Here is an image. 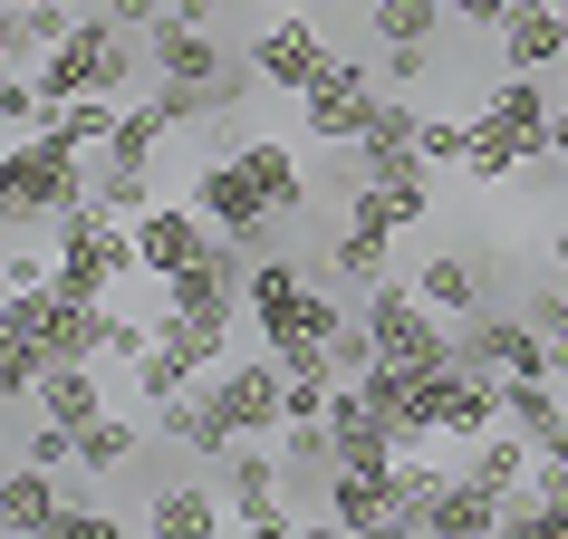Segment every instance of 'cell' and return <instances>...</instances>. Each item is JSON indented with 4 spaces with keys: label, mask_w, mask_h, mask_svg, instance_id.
I'll return each mask as SVG.
<instances>
[{
    "label": "cell",
    "mask_w": 568,
    "mask_h": 539,
    "mask_svg": "<svg viewBox=\"0 0 568 539\" xmlns=\"http://www.w3.org/2000/svg\"><path fill=\"white\" fill-rule=\"evenodd\" d=\"M97 193V154L68 145V135H10V154H0V203H10V232H30V222H59V212H78Z\"/></svg>",
    "instance_id": "6da1fadb"
},
{
    "label": "cell",
    "mask_w": 568,
    "mask_h": 539,
    "mask_svg": "<svg viewBox=\"0 0 568 539\" xmlns=\"http://www.w3.org/2000/svg\"><path fill=\"white\" fill-rule=\"evenodd\" d=\"M145 68H154V59L135 49V30L97 0V10H78V30L39 59V88H49V96H135Z\"/></svg>",
    "instance_id": "7a4b0ae2"
},
{
    "label": "cell",
    "mask_w": 568,
    "mask_h": 539,
    "mask_svg": "<svg viewBox=\"0 0 568 539\" xmlns=\"http://www.w3.org/2000/svg\"><path fill=\"white\" fill-rule=\"evenodd\" d=\"M49 241H59V289H68V299H116V279L145 270V261H135V222H116L97 193L78 212H59Z\"/></svg>",
    "instance_id": "3957f363"
},
{
    "label": "cell",
    "mask_w": 568,
    "mask_h": 539,
    "mask_svg": "<svg viewBox=\"0 0 568 539\" xmlns=\"http://www.w3.org/2000/svg\"><path fill=\"white\" fill-rule=\"evenodd\" d=\"M270 444H280V434H241V444L212 462V481H222V510H232L241 539H300V510L280 501V472H290V462Z\"/></svg>",
    "instance_id": "277c9868"
},
{
    "label": "cell",
    "mask_w": 568,
    "mask_h": 539,
    "mask_svg": "<svg viewBox=\"0 0 568 539\" xmlns=\"http://www.w3.org/2000/svg\"><path fill=\"white\" fill-rule=\"evenodd\" d=\"M376 106H386V78L366 59H337L328 78L300 96V125H308V145H357L366 125H376Z\"/></svg>",
    "instance_id": "5b68a950"
},
{
    "label": "cell",
    "mask_w": 568,
    "mask_h": 539,
    "mask_svg": "<svg viewBox=\"0 0 568 539\" xmlns=\"http://www.w3.org/2000/svg\"><path fill=\"white\" fill-rule=\"evenodd\" d=\"M251 68H261L270 96H308V88L337 68V49H328V30H318V20H300V10H270V30L251 39Z\"/></svg>",
    "instance_id": "8992f818"
},
{
    "label": "cell",
    "mask_w": 568,
    "mask_h": 539,
    "mask_svg": "<svg viewBox=\"0 0 568 539\" xmlns=\"http://www.w3.org/2000/svg\"><path fill=\"white\" fill-rule=\"evenodd\" d=\"M453 357H463V366H491V376H559V347L539 337L530 308H481L473 337H463Z\"/></svg>",
    "instance_id": "52a82bcc"
},
{
    "label": "cell",
    "mask_w": 568,
    "mask_h": 539,
    "mask_svg": "<svg viewBox=\"0 0 568 539\" xmlns=\"http://www.w3.org/2000/svg\"><path fill=\"white\" fill-rule=\"evenodd\" d=\"M193 203H203L212 232H232V241H270V222H280L241 154H212V164H193Z\"/></svg>",
    "instance_id": "ba28073f"
},
{
    "label": "cell",
    "mask_w": 568,
    "mask_h": 539,
    "mask_svg": "<svg viewBox=\"0 0 568 539\" xmlns=\"http://www.w3.org/2000/svg\"><path fill=\"white\" fill-rule=\"evenodd\" d=\"M510 78H559L568 68V0H510V20L491 30Z\"/></svg>",
    "instance_id": "9c48e42d"
},
{
    "label": "cell",
    "mask_w": 568,
    "mask_h": 539,
    "mask_svg": "<svg viewBox=\"0 0 568 539\" xmlns=\"http://www.w3.org/2000/svg\"><path fill=\"white\" fill-rule=\"evenodd\" d=\"M395 232H405V222H395V203L376 193V183H357V193H347V222H337V241H328V261L347 270L357 289H376V279H386Z\"/></svg>",
    "instance_id": "30bf717a"
},
{
    "label": "cell",
    "mask_w": 568,
    "mask_h": 539,
    "mask_svg": "<svg viewBox=\"0 0 568 539\" xmlns=\"http://www.w3.org/2000/svg\"><path fill=\"white\" fill-rule=\"evenodd\" d=\"M212 222H203V203H154L145 222H135V261H145V279H174V270H193L212 251Z\"/></svg>",
    "instance_id": "8fae6325"
},
{
    "label": "cell",
    "mask_w": 568,
    "mask_h": 539,
    "mask_svg": "<svg viewBox=\"0 0 568 539\" xmlns=\"http://www.w3.org/2000/svg\"><path fill=\"white\" fill-rule=\"evenodd\" d=\"M434 424H444V444H473V434H491L501 424V376L491 366H434Z\"/></svg>",
    "instance_id": "7c38bea8"
},
{
    "label": "cell",
    "mask_w": 568,
    "mask_h": 539,
    "mask_svg": "<svg viewBox=\"0 0 568 539\" xmlns=\"http://www.w3.org/2000/svg\"><path fill=\"white\" fill-rule=\"evenodd\" d=\"M501 530H510L501 491L473 481V472H444V491H434V510H424V539H501Z\"/></svg>",
    "instance_id": "4fadbf2b"
},
{
    "label": "cell",
    "mask_w": 568,
    "mask_h": 539,
    "mask_svg": "<svg viewBox=\"0 0 568 539\" xmlns=\"http://www.w3.org/2000/svg\"><path fill=\"white\" fill-rule=\"evenodd\" d=\"M145 59L154 78H193V88L222 96V78H232V49L203 30V20H164V30H145Z\"/></svg>",
    "instance_id": "5bb4252c"
},
{
    "label": "cell",
    "mask_w": 568,
    "mask_h": 539,
    "mask_svg": "<svg viewBox=\"0 0 568 539\" xmlns=\"http://www.w3.org/2000/svg\"><path fill=\"white\" fill-rule=\"evenodd\" d=\"M145 530L154 539H212V530H232V510H222V481L193 472V481H164L145 501Z\"/></svg>",
    "instance_id": "9a60e30c"
},
{
    "label": "cell",
    "mask_w": 568,
    "mask_h": 539,
    "mask_svg": "<svg viewBox=\"0 0 568 539\" xmlns=\"http://www.w3.org/2000/svg\"><path fill=\"white\" fill-rule=\"evenodd\" d=\"M530 462H539V444L501 415L491 434H473V444H463V462H453V472H473V481H491L501 501H520V491H530Z\"/></svg>",
    "instance_id": "2e32d148"
},
{
    "label": "cell",
    "mask_w": 568,
    "mask_h": 539,
    "mask_svg": "<svg viewBox=\"0 0 568 539\" xmlns=\"http://www.w3.org/2000/svg\"><path fill=\"white\" fill-rule=\"evenodd\" d=\"M59 472H49V462H10V472H0V530L10 539H49L59 530Z\"/></svg>",
    "instance_id": "e0dca14e"
},
{
    "label": "cell",
    "mask_w": 568,
    "mask_h": 539,
    "mask_svg": "<svg viewBox=\"0 0 568 539\" xmlns=\"http://www.w3.org/2000/svg\"><path fill=\"white\" fill-rule=\"evenodd\" d=\"M415 289L444 308V318H481V308H491V270H481L473 251H424Z\"/></svg>",
    "instance_id": "ac0fdd59"
},
{
    "label": "cell",
    "mask_w": 568,
    "mask_h": 539,
    "mask_svg": "<svg viewBox=\"0 0 568 539\" xmlns=\"http://www.w3.org/2000/svg\"><path fill=\"white\" fill-rule=\"evenodd\" d=\"M300 299H308V270L280 261V251H261V261H251V289H241V318L270 337V328H290V318H300Z\"/></svg>",
    "instance_id": "d6986e66"
},
{
    "label": "cell",
    "mask_w": 568,
    "mask_h": 539,
    "mask_svg": "<svg viewBox=\"0 0 568 539\" xmlns=\"http://www.w3.org/2000/svg\"><path fill=\"white\" fill-rule=\"evenodd\" d=\"M405 154H424V106H415V96H395V88H386L376 125L357 135V174H386V164H405Z\"/></svg>",
    "instance_id": "ffe728a7"
},
{
    "label": "cell",
    "mask_w": 568,
    "mask_h": 539,
    "mask_svg": "<svg viewBox=\"0 0 568 539\" xmlns=\"http://www.w3.org/2000/svg\"><path fill=\"white\" fill-rule=\"evenodd\" d=\"M97 366H106V357H59L49 376H39V415H59V424H97V415H106V386H97Z\"/></svg>",
    "instance_id": "44dd1931"
},
{
    "label": "cell",
    "mask_w": 568,
    "mask_h": 539,
    "mask_svg": "<svg viewBox=\"0 0 568 539\" xmlns=\"http://www.w3.org/2000/svg\"><path fill=\"white\" fill-rule=\"evenodd\" d=\"M501 415L530 434V444H559V424H568V386L559 376H501Z\"/></svg>",
    "instance_id": "7402d4cb"
},
{
    "label": "cell",
    "mask_w": 568,
    "mask_h": 539,
    "mask_svg": "<svg viewBox=\"0 0 568 539\" xmlns=\"http://www.w3.org/2000/svg\"><path fill=\"white\" fill-rule=\"evenodd\" d=\"M68 30H78V10H59V0H10V20H0V39H10V68L49 59Z\"/></svg>",
    "instance_id": "603a6c76"
},
{
    "label": "cell",
    "mask_w": 568,
    "mask_h": 539,
    "mask_svg": "<svg viewBox=\"0 0 568 539\" xmlns=\"http://www.w3.org/2000/svg\"><path fill=\"white\" fill-rule=\"evenodd\" d=\"M241 164H251V183L270 193V212H280V222L308 203V174H300V154L280 145V135H251V145H241Z\"/></svg>",
    "instance_id": "cb8c5ba5"
},
{
    "label": "cell",
    "mask_w": 568,
    "mask_h": 539,
    "mask_svg": "<svg viewBox=\"0 0 568 539\" xmlns=\"http://www.w3.org/2000/svg\"><path fill=\"white\" fill-rule=\"evenodd\" d=\"M116 116H125V96H49V135H68L88 154L116 145Z\"/></svg>",
    "instance_id": "d4e9b609"
},
{
    "label": "cell",
    "mask_w": 568,
    "mask_h": 539,
    "mask_svg": "<svg viewBox=\"0 0 568 539\" xmlns=\"http://www.w3.org/2000/svg\"><path fill=\"white\" fill-rule=\"evenodd\" d=\"M357 183H376V193H386L405 232H424V222H434V164H424V154H405V164H386V174H357Z\"/></svg>",
    "instance_id": "484cf974"
},
{
    "label": "cell",
    "mask_w": 568,
    "mask_h": 539,
    "mask_svg": "<svg viewBox=\"0 0 568 539\" xmlns=\"http://www.w3.org/2000/svg\"><path fill=\"white\" fill-rule=\"evenodd\" d=\"M164 135H174V116H164L154 96H125V116H116V145H106V164H154V154H164Z\"/></svg>",
    "instance_id": "4316f807"
},
{
    "label": "cell",
    "mask_w": 568,
    "mask_h": 539,
    "mask_svg": "<svg viewBox=\"0 0 568 539\" xmlns=\"http://www.w3.org/2000/svg\"><path fill=\"white\" fill-rule=\"evenodd\" d=\"M125 462H135V424H125V415H97V424H78V472L116 481Z\"/></svg>",
    "instance_id": "83f0119b"
},
{
    "label": "cell",
    "mask_w": 568,
    "mask_h": 539,
    "mask_svg": "<svg viewBox=\"0 0 568 539\" xmlns=\"http://www.w3.org/2000/svg\"><path fill=\"white\" fill-rule=\"evenodd\" d=\"M366 20H376V39H434L453 20V0H376Z\"/></svg>",
    "instance_id": "f1b7e54d"
},
{
    "label": "cell",
    "mask_w": 568,
    "mask_h": 539,
    "mask_svg": "<svg viewBox=\"0 0 568 539\" xmlns=\"http://www.w3.org/2000/svg\"><path fill=\"white\" fill-rule=\"evenodd\" d=\"M376 78H386L395 96H415L424 78H434V39H386V59H376Z\"/></svg>",
    "instance_id": "f546056e"
},
{
    "label": "cell",
    "mask_w": 568,
    "mask_h": 539,
    "mask_svg": "<svg viewBox=\"0 0 568 539\" xmlns=\"http://www.w3.org/2000/svg\"><path fill=\"white\" fill-rule=\"evenodd\" d=\"M520 308H530V318H539V337L559 347V376H568V270H559V279H539V289H530V299H520Z\"/></svg>",
    "instance_id": "4dcf8cb0"
},
{
    "label": "cell",
    "mask_w": 568,
    "mask_h": 539,
    "mask_svg": "<svg viewBox=\"0 0 568 539\" xmlns=\"http://www.w3.org/2000/svg\"><path fill=\"white\" fill-rule=\"evenodd\" d=\"M424 164H473V116H424Z\"/></svg>",
    "instance_id": "1f68e13d"
},
{
    "label": "cell",
    "mask_w": 568,
    "mask_h": 539,
    "mask_svg": "<svg viewBox=\"0 0 568 539\" xmlns=\"http://www.w3.org/2000/svg\"><path fill=\"white\" fill-rule=\"evenodd\" d=\"M154 106H164V116H174V125H193V116H212V88H193V78H154Z\"/></svg>",
    "instance_id": "d6a6232c"
},
{
    "label": "cell",
    "mask_w": 568,
    "mask_h": 539,
    "mask_svg": "<svg viewBox=\"0 0 568 539\" xmlns=\"http://www.w3.org/2000/svg\"><path fill=\"white\" fill-rule=\"evenodd\" d=\"M145 347H154V318H116L106 328V357L116 366H145Z\"/></svg>",
    "instance_id": "836d02e7"
},
{
    "label": "cell",
    "mask_w": 568,
    "mask_h": 539,
    "mask_svg": "<svg viewBox=\"0 0 568 539\" xmlns=\"http://www.w3.org/2000/svg\"><path fill=\"white\" fill-rule=\"evenodd\" d=\"M49 539H125V520L116 510H59V530Z\"/></svg>",
    "instance_id": "e575fe53"
},
{
    "label": "cell",
    "mask_w": 568,
    "mask_h": 539,
    "mask_svg": "<svg viewBox=\"0 0 568 539\" xmlns=\"http://www.w3.org/2000/svg\"><path fill=\"white\" fill-rule=\"evenodd\" d=\"M106 10H116V20H125V30H135V39H145V30H164V20H174L164 0H106Z\"/></svg>",
    "instance_id": "d590c367"
},
{
    "label": "cell",
    "mask_w": 568,
    "mask_h": 539,
    "mask_svg": "<svg viewBox=\"0 0 568 539\" xmlns=\"http://www.w3.org/2000/svg\"><path fill=\"white\" fill-rule=\"evenodd\" d=\"M453 20H463V30H501L510 0H453Z\"/></svg>",
    "instance_id": "8d00e7d4"
},
{
    "label": "cell",
    "mask_w": 568,
    "mask_h": 539,
    "mask_svg": "<svg viewBox=\"0 0 568 539\" xmlns=\"http://www.w3.org/2000/svg\"><path fill=\"white\" fill-rule=\"evenodd\" d=\"M549 164H568V96H559V125H549Z\"/></svg>",
    "instance_id": "74e56055"
},
{
    "label": "cell",
    "mask_w": 568,
    "mask_h": 539,
    "mask_svg": "<svg viewBox=\"0 0 568 539\" xmlns=\"http://www.w3.org/2000/svg\"><path fill=\"white\" fill-rule=\"evenodd\" d=\"M164 10H174V20H203V30H212V0H164Z\"/></svg>",
    "instance_id": "f35d334b"
},
{
    "label": "cell",
    "mask_w": 568,
    "mask_h": 539,
    "mask_svg": "<svg viewBox=\"0 0 568 539\" xmlns=\"http://www.w3.org/2000/svg\"><path fill=\"white\" fill-rule=\"evenodd\" d=\"M549 261H559V270H568V212H559V232H549Z\"/></svg>",
    "instance_id": "ab89813d"
},
{
    "label": "cell",
    "mask_w": 568,
    "mask_h": 539,
    "mask_svg": "<svg viewBox=\"0 0 568 539\" xmlns=\"http://www.w3.org/2000/svg\"><path fill=\"white\" fill-rule=\"evenodd\" d=\"M261 10H300V0H261Z\"/></svg>",
    "instance_id": "60d3db41"
},
{
    "label": "cell",
    "mask_w": 568,
    "mask_h": 539,
    "mask_svg": "<svg viewBox=\"0 0 568 539\" xmlns=\"http://www.w3.org/2000/svg\"><path fill=\"white\" fill-rule=\"evenodd\" d=\"M559 96H568V68H559Z\"/></svg>",
    "instance_id": "b9f144b4"
},
{
    "label": "cell",
    "mask_w": 568,
    "mask_h": 539,
    "mask_svg": "<svg viewBox=\"0 0 568 539\" xmlns=\"http://www.w3.org/2000/svg\"><path fill=\"white\" fill-rule=\"evenodd\" d=\"M559 452H568V424H559Z\"/></svg>",
    "instance_id": "7bdbcfd3"
}]
</instances>
